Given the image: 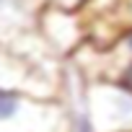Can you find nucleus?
Instances as JSON below:
<instances>
[{
    "label": "nucleus",
    "instance_id": "obj_1",
    "mask_svg": "<svg viewBox=\"0 0 132 132\" xmlns=\"http://www.w3.org/2000/svg\"><path fill=\"white\" fill-rule=\"evenodd\" d=\"M0 132H68L65 104L23 91H0Z\"/></svg>",
    "mask_w": 132,
    "mask_h": 132
},
{
    "label": "nucleus",
    "instance_id": "obj_2",
    "mask_svg": "<svg viewBox=\"0 0 132 132\" xmlns=\"http://www.w3.org/2000/svg\"><path fill=\"white\" fill-rule=\"evenodd\" d=\"M0 91H23L36 98H60L62 68L57 65H31L0 42Z\"/></svg>",
    "mask_w": 132,
    "mask_h": 132
},
{
    "label": "nucleus",
    "instance_id": "obj_3",
    "mask_svg": "<svg viewBox=\"0 0 132 132\" xmlns=\"http://www.w3.org/2000/svg\"><path fill=\"white\" fill-rule=\"evenodd\" d=\"M86 106L96 132H132V91L119 80L86 83Z\"/></svg>",
    "mask_w": 132,
    "mask_h": 132
},
{
    "label": "nucleus",
    "instance_id": "obj_4",
    "mask_svg": "<svg viewBox=\"0 0 132 132\" xmlns=\"http://www.w3.org/2000/svg\"><path fill=\"white\" fill-rule=\"evenodd\" d=\"M34 29L42 34L47 47L60 60L62 57H73L88 42V26H86L83 13L62 11V8H52V5H44L36 13Z\"/></svg>",
    "mask_w": 132,
    "mask_h": 132
},
{
    "label": "nucleus",
    "instance_id": "obj_5",
    "mask_svg": "<svg viewBox=\"0 0 132 132\" xmlns=\"http://www.w3.org/2000/svg\"><path fill=\"white\" fill-rule=\"evenodd\" d=\"M44 5H52V8H62V11H73V13H80L88 0H44Z\"/></svg>",
    "mask_w": 132,
    "mask_h": 132
},
{
    "label": "nucleus",
    "instance_id": "obj_6",
    "mask_svg": "<svg viewBox=\"0 0 132 132\" xmlns=\"http://www.w3.org/2000/svg\"><path fill=\"white\" fill-rule=\"evenodd\" d=\"M13 34H18V29H13L11 23H5L3 18H0V42H11Z\"/></svg>",
    "mask_w": 132,
    "mask_h": 132
},
{
    "label": "nucleus",
    "instance_id": "obj_7",
    "mask_svg": "<svg viewBox=\"0 0 132 132\" xmlns=\"http://www.w3.org/2000/svg\"><path fill=\"white\" fill-rule=\"evenodd\" d=\"M119 83H122V86H127V88L132 91V65H129V68H127V70L122 73V78H119Z\"/></svg>",
    "mask_w": 132,
    "mask_h": 132
},
{
    "label": "nucleus",
    "instance_id": "obj_8",
    "mask_svg": "<svg viewBox=\"0 0 132 132\" xmlns=\"http://www.w3.org/2000/svg\"><path fill=\"white\" fill-rule=\"evenodd\" d=\"M129 18H132V0H129Z\"/></svg>",
    "mask_w": 132,
    "mask_h": 132
}]
</instances>
